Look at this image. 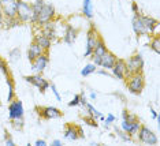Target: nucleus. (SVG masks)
<instances>
[{
    "label": "nucleus",
    "instance_id": "nucleus-1",
    "mask_svg": "<svg viewBox=\"0 0 160 146\" xmlns=\"http://www.w3.org/2000/svg\"><path fill=\"white\" fill-rule=\"evenodd\" d=\"M127 79H129L127 81V89H129V92L133 94H141L145 86V79L142 76V72H140V74H132Z\"/></svg>",
    "mask_w": 160,
    "mask_h": 146
},
{
    "label": "nucleus",
    "instance_id": "nucleus-2",
    "mask_svg": "<svg viewBox=\"0 0 160 146\" xmlns=\"http://www.w3.org/2000/svg\"><path fill=\"white\" fill-rule=\"evenodd\" d=\"M17 18L19 19V22H30L32 15H33L32 6L26 2H22V0H17Z\"/></svg>",
    "mask_w": 160,
    "mask_h": 146
},
{
    "label": "nucleus",
    "instance_id": "nucleus-3",
    "mask_svg": "<svg viewBox=\"0 0 160 146\" xmlns=\"http://www.w3.org/2000/svg\"><path fill=\"white\" fill-rule=\"evenodd\" d=\"M137 137H138V141L144 142V144H147V145H158V142H159L156 134L145 126L140 127V130H138V133H137Z\"/></svg>",
    "mask_w": 160,
    "mask_h": 146
},
{
    "label": "nucleus",
    "instance_id": "nucleus-4",
    "mask_svg": "<svg viewBox=\"0 0 160 146\" xmlns=\"http://www.w3.org/2000/svg\"><path fill=\"white\" fill-rule=\"evenodd\" d=\"M36 111H37V114L42 119H47V120L60 119L63 116V112L55 107H36Z\"/></svg>",
    "mask_w": 160,
    "mask_h": 146
},
{
    "label": "nucleus",
    "instance_id": "nucleus-5",
    "mask_svg": "<svg viewBox=\"0 0 160 146\" xmlns=\"http://www.w3.org/2000/svg\"><path fill=\"white\" fill-rule=\"evenodd\" d=\"M111 70H112V75L118 79H127L130 76V72H129V68H127L126 61L122 60V59H116L114 67H112Z\"/></svg>",
    "mask_w": 160,
    "mask_h": 146
},
{
    "label": "nucleus",
    "instance_id": "nucleus-6",
    "mask_svg": "<svg viewBox=\"0 0 160 146\" xmlns=\"http://www.w3.org/2000/svg\"><path fill=\"white\" fill-rule=\"evenodd\" d=\"M126 64H127V68H129L130 75L140 74V72H142V68H144V59L140 53H136L130 57Z\"/></svg>",
    "mask_w": 160,
    "mask_h": 146
},
{
    "label": "nucleus",
    "instance_id": "nucleus-7",
    "mask_svg": "<svg viewBox=\"0 0 160 146\" xmlns=\"http://www.w3.org/2000/svg\"><path fill=\"white\" fill-rule=\"evenodd\" d=\"M100 36H99V33H97V30L94 29V26H92L88 30V42H86V51H85V53H83V56L85 57H88L92 55L93 52V48L97 45V42L100 41Z\"/></svg>",
    "mask_w": 160,
    "mask_h": 146
},
{
    "label": "nucleus",
    "instance_id": "nucleus-8",
    "mask_svg": "<svg viewBox=\"0 0 160 146\" xmlns=\"http://www.w3.org/2000/svg\"><path fill=\"white\" fill-rule=\"evenodd\" d=\"M55 17V8L52 4H44L41 11H40L38 17H37V25H44L47 22H51Z\"/></svg>",
    "mask_w": 160,
    "mask_h": 146
},
{
    "label": "nucleus",
    "instance_id": "nucleus-9",
    "mask_svg": "<svg viewBox=\"0 0 160 146\" xmlns=\"http://www.w3.org/2000/svg\"><path fill=\"white\" fill-rule=\"evenodd\" d=\"M25 81L32 83V85H34L41 93H45V90L49 87V82L47 81L44 76H41L38 74L37 75H26L25 76Z\"/></svg>",
    "mask_w": 160,
    "mask_h": 146
},
{
    "label": "nucleus",
    "instance_id": "nucleus-10",
    "mask_svg": "<svg viewBox=\"0 0 160 146\" xmlns=\"http://www.w3.org/2000/svg\"><path fill=\"white\" fill-rule=\"evenodd\" d=\"M17 0H0V8L4 17H17Z\"/></svg>",
    "mask_w": 160,
    "mask_h": 146
},
{
    "label": "nucleus",
    "instance_id": "nucleus-11",
    "mask_svg": "<svg viewBox=\"0 0 160 146\" xmlns=\"http://www.w3.org/2000/svg\"><path fill=\"white\" fill-rule=\"evenodd\" d=\"M22 116H23L22 101L14 98L11 103H10V105H8V118H10V120H11L14 118H22Z\"/></svg>",
    "mask_w": 160,
    "mask_h": 146
},
{
    "label": "nucleus",
    "instance_id": "nucleus-12",
    "mask_svg": "<svg viewBox=\"0 0 160 146\" xmlns=\"http://www.w3.org/2000/svg\"><path fill=\"white\" fill-rule=\"evenodd\" d=\"M49 61V56H48V52H44L42 55L37 56L36 59L32 61V70H34L36 72H42L45 70L47 64Z\"/></svg>",
    "mask_w": 160,
    "mask_h": 146
},
{
    "label": "nucleus",
    "instance_id": "nucleus-13",
    "mask_svg": "<svg viewBox=\"0 0 160 146\" xmlns=\"http://www.w3.org/2000/svg\"><path fill=\"white\" fill-rule=\"evenodd\" d=\"M133 30H134V33H136L138 37H140V36H149V33L147 32V29H145L142 21H141L140 12L134 14V18H133Z\"/></svg>",
    "mask_w": 160,
    "mask_h": 146
},
{
    "label": "nucleus",
    "instance_id": "nucleus-14",
    "mask_svg": "<svg viewBox=\"0 0 160 146\" xmlns=\"http://www.w3.org/2000/svg\"><path fill=\"white\" fill-rule=\"evenodd\" d=\"M141 21H142L145 29H147V32L149 34H153V33L159 29V22L155 19V18L152 17H144L141 15Z\"/></svg>",
    "mask_w": 160,
    "mask_h": 146
},
{
    "label": "nucleus",
    "instance_id": "nucleus-15",
    "mask_svg": "<svg viewBox=\"0 0 160 146\" xmlns=\"http://www.w3.org/2000/svg\"><path fill=\"white\" fill-rule=\"evenodd\" d=\"M41 34L45 36L51 41H56V32H55V25L52 22H47V23L42 25L41 29Z\"/></svg>",
    "mask_w": 160,
    "mask_h": 146
},
{
    "label": "nucleus",
    "instance_id": "nucleus-16",
    "mask_svg": "<svg viewBox=\"0 0 160 146\" xmlns=\"http://www.w3.org/2000/svg\"><path fill=\"white\" fill-rule=\"evenodd\" d=\"M44 52H45V51L42 49L37 42L33 41V42L30 44V46H29V49H28V59H29V61L32 63V61H33L36 57L40 56V55H42Z\"/></svg>",
    "mask_w": 160,
    "mask_h": 146
},
{
    "label": "nucleus",
    "instance_id": "nucleus-17",
    "mask_svg": "<svg viewBox=\"0 0 160 146\" xmlns=\"http://www.w3.org/2000/svg\"><path fill=\"white\" fill-rule=\"evenodd\" d=\"M116 59H118V57H116L114 53L107 52V53H104L103 56H101L100 66H101V67H104V68H107V70H111V68L114 67Z\"/></svg>",
    "mask_w": 160,
    "mask_h": 146
},
{
    "label": "nucleus",
    "instance_id": "nucleus-18",
    "mask_svg": "<svg viewBox=\"0 0 160 146\" xmlns=\"http://www.w3.org/2000/svg\"><path fill=\"white\" fill-rule=\"evenodd\" d=\"M75 38H77V30L71 26V25H67L66 26V33H64L63 41L68 44V45H72L75 42Z\"/></svg>",
    "mask_w": 160,
    "mask_h": 146
},
{
    "label": "nucleus",
    "instance_id": "nucleus-19",
    "mask_svg": "<svg viewBox=\"0 0 160 146\" xmlns=\"http://www.w3.org/2000/svg\"><path fill=\"white\" fill-rule=\"evenodd\" d=\"M64 138L68 141H77L78 139L77 126L72 124V123H68L66 126V130H64Z\"/></svg>",
    "mask_w": 160,
    "mask_h": 146
},
{
    "label": "nucleus",
    "instance_id": "nucleus-20",
    "mask_svg": "<svg viewBox=\"0 0 160 146\" xmlns=\"http://www.w3.org/2000/svg\"><path fill=\"white\" fill-rule=\"evenodd\" d=\"M34 42H37L40 46H41L42 49L45 51V52H48L49 51V48H51V40H48L45 37V36H42L41 33H40V34H36V37H34Z\"/></svg>",
    "mask_w": 160,
    "mask_h": 146
},
{
    "label": "nucleus",
    "instance_id": "nucleus-21",
    "mask_svg": "<svg viewBox=\"0 0 160 146\" xmlns=\"http://www.w3.org/2000/svg\"><path fill=\"white\" fill-rule=\"evenodd\" d=\"M108 49L107 46H105V44L103 41V38H100V41L97 42V45L93 48V52H92V56L93 57H101L104 53H107Z\"/></svg>",
    "mask_w": 160,
    "mask_h": 146
},
{
    "label": "nucleus",
    "instance_id": "nucleus-22",
    "mask_svg": "<svg viewBox=\"0 0 160 146\" xmlns=\"http://www.w3.org/2000/svg\"><path fill=\"white\" fill-rule=\"evenodd\" d=\"M44 4H45L44 0H36L33 4H32V8H33V15H32V19H30L32 23H36V22H37V17H38L40 11H41Z\"/></svg>",
    "mask_w": 160,
    "mask_h": 146
},
{
    "label": "nucleus",
    "instance_id": "nucleus-23",
    "mask_svg": "<svg viewBox=\"0 0 160 146\" xmlns=\"http://www.w3.org/2000/svg\"><path fill=\"white\" fill-rule=\"evenodd\" d=\"M7 78V86H8V96H7V101L11 103V101L15 98V92H14V81H12V76L11 74L6 75Z\"/></svg>",
    "mask_w": 160,
    "mask_h": 146
},
{
    "label": "nucleus",
    "instance_id": "nucleus-24",
    "mask_svg": "<svg viewBox=\"0 0 160 146\" xmlns=\"http://www.w3.org/2000/svg\"><path fill=\"white\" fill-rule=\"evenodd\" d=\"M82 11H83V14H85V17L89 18V19L93 17V4H92V0H83Z\"/></svg>",
    "mask_w": 160,
    "mask_h": 146
},
{
    "label": "nucleus",
    "instance_id": "nucleus-25",
    "mask_svg": "<svg viewBox=\"0 0 160 146\" xmlns=\"http://www.w3.org/2000/svg\"><path fill=\"white\" fill-rule=\"evenodd\" d=\"M85 109H86V111H88V114H89V115H92V116H94V118H96V119L104 120V116H103V115H101V112H99V111H97V109H96V108H94V107H93V105H92V104L86 103V104H85Z\"/></svg>",
    "mask_w": 160,
    "mask_h": 146
},
{
    "label": "nucleus",
    "instance_id": "nucleus-26",
    "mask_svg": "<svg viewBox=\"0 0 160 146\" xmlns=\"http://www.w3.org/2000/svg\"><path fill=\"white\" fill-rule=\"evenodd\" d=\"M3 23L6 25V27H15L19 25V19L17 17H4L3 18Z\"/></svg>",
    "mask_w": 160,
    "mask_h": 146
},
{
    "label": "nucleus",
    "instance_id": "nucleus-27",
    "mask_svg": "<svg viewBox=\"0 0 160 146\" xmlns=\"http://www.w3.org/2000/svg\"><path fill=\"white\" fill-rule=\"evenodd\" d=\"M151 48L153 49L156 53H160V37H159V34H155V37L151 40Z\"/></svg>",
    "mask_w": 160,
    "mask_h": 146
},
{
    "label": "nucleus",
    "instance_id": "nucleus-28",
    "mask_svg": "<svg viewBox=\"0 0 160 146\" xmlns=\"http://www.w3.org/2000/svg\"><path fill=\"white\" fill-rule=\"evenodd\" d=\"M11 124L15 130H22L23 126H25V122H23V116L22 118H14L11 119Z\"/></svg>",
    "mask_w": 160,
    "mask_h": 146
},
{
    "label": "nucleus",
    "instance_id": "nucleus-29",
    "mask_svg": "<svg viewBox=\"0 0 160 146\" xmlns=\"http://www.w3.org/2000/svg\"><path fill=\"white\" fill-rule=\"evenodd\" d=\"M93 72H96V66H94V64H86L85 67L82 68L81 75L82 76H88L90 74H93Z\"/></svg>",
    "mask_w": 160,
    "mask_h": 146
},
{
    "label": "nucleus",
    "instance_id": "nucleus-30",
    "mask_svg": "<svg viewBox=\"0 0 160 146\" xmlns=\"http://www.w3.org/2000/svg\"><path fill=\"white\" fill-rule=\"evenodd\" d=\"M140 127H141V123H140V120H134V122H132V129H130L129 131V135L130 137H133V135H137V133H138V130H140Z\"/></svg>",
    "mask_w": 160,
    "mask_h": 146
},
{
    "label": "nucleus",
    "instance_id": "nucleus-31",
    "mask_svg": "<svg viewBox=\"0 0 160 146\" xmlns=\"http://www.w3.org/2000/svg\"><path fill=\"white\" fill-rule=\"evenodd\" d=\"M21 56V51L19 48H14L12 51H10V61H17Z\"/></svg>",
    "mask_w": 160,
    "mask_h": 146
},
{
    "label": "nucleus",
    "instance_id": "nucleus-32",
    "mask_svg": "<svg viewBox=\"0 0 160 146\" xmlns=\"http://www.w3.org/2000/svg\"><path fill=\"white\" fill-rule=\"evenodd\" d=\"M116 134H118V137L121 138V139H122L123 142H130V141H132V137H130L127 133H125V131H123V130L121 131V130H118V129H116Z\"/></svg>",
    "mask_w": 160,
    "mask_h": 146
},
{
    "label": "nucleus",
    "instance_id": "nucleus-33",
    "mask_svg": "<svg viewBox=\"0 0 160 146\" xmlns=\"http://www.w3.org/2000/svg\"><path fill=\"white\" fill-rule=\"evenodd\" d=\"M0 70H2V72L4 75H8L10 71H8V64H7V61L3 59L2 56H0Z\"/></svg>",
    "mask_w": 160,
    "mask_h": 146
},
{
    "label": "nucleus",
    "instance_id": "nucleus-34",
    "mask_svg": "<svg viewBox=\"0 0 160 146\" xmlns=\"http://www.w3.org/2000/svg\"><path fill=\"white\" fill-rule=\"evenodd\" d=\"M83 120H85L86 124H89V126H92V127H97V119L94 118V116H92V115L85 116V118H83Z\"/></svg>",
    "mask_w": 160,
    "mask_h": 146
},
{
    "label": "nucleus",
    "instance_id": "nucleus-35",
    "mask_svg": "<svg viewBox=\"0 0 160 146\" xmlns=\"http://www.w3.org/2000/svg\"><path fill=\"white\" fill-rule=\"evenodd\" d=\"M79 98H81V94H75L74 98L68 103V107H77V105H79Z\"/></svg>",
    "mask_w": 160,
    "mask_h": 146
},
{
    "label": "nucleus",
    "instance_id": "nucleus-36",
    "mask_svg": "<svg viewBox=\"0 0 160 146\" xmlns=\"http://www.w3.org/2000/svg\"><path fill=\"white\" fill-rule=\"evenodd\" d=\"M130 129H132V122H127V120H123V122H122V130L125 131V133L129 134Z\"/></svg>",
    "mask_w": 160,
    "mask_h": 146
},
{
    "label": "nucleus",
    "instance_id": "nucleus-37",
    "mask_svg": "<svg viewBox=\"0 0 160 146\" xmlns=\"http://www.w3.org/2000/svg\"><path fill=\"white\" fill-rule=\"evenodd\" d=\"M4 134H6V135H4V142H6V145H8V146H14V145H15V142L12 141L11 135H10V134L7 133V131H6Z\"/></svg>",
    "mask_w": 160,
    "mask_h": 146
},
{
    "label": "nucleus",
    "instance_id": "nucleus-38",
    "mask_svg": "<svg viewBox=\"0 0 160 146\" xmlns=\"http://www.w3.org/2000/svg\"><path fill=\"white\" fill-rule=\"evenodd\" d=\"M104 122H105V127H108V124H111V123H114V122H115V116L112 115V114H108L107 119H105Z\"/></svg>",
    "mask_w": 160,
    "mask_h": 146
},
{
    "label": "nucleus",
    "instance_id": "nucleus-39",
    "mask_svg": "<svg viewBox=\"0 0 160 146\" xmlns=\"http://www.w3.org/2000/svg\"><path fill=\"white\" fill-rule=\"evenodd\" d=\"M49 87H51V89H52V93H53V94H55L56 100H58V101H60V100H62V97H60V94H59V92H58L56 86H55V85H53V83H52V85H49Z\"/></svg>",
    "mask_w": 160,
    "mask_h": 146
},
{
    "label": "nucleus",
    "instance_id": "nucleus-40",
    "mask_svg": "<svg viewBox=\"0 0 160 146\" xmlns=\"http://www.w3.org/2000/svg\"><path fill=\"white\" fill-rule=\"evenodd\" d=\"M88 103L86 101V97H85V93H81V98H79V104L82 105V107H85V104Z\"/></svg>",
    "mask_w": 160,
    "mask_h": 146
},
{
    "label": "nucleus",
    "instance_id": "nucleus-41",
    "mask_svg": "<svg viewBox=\"0 0 160 146\" xmlns=\"http://www.w3.org/2000/svg\"><path fill=\"white\" fill-rule=\"evenodd\" d=\"M132 11H133L134 14H138V12H140V11H138V6H137V3H136V2H133V3H132Z\"/></svg>",
    "mask_w": 160,
    "mask_h": 146
},
{
    "label": "nucleus",
    "instance_id": "nucleus-42",
    "mask_svg": "<svg viewBox=\"0 0 160 146\" xmlns=\"http://www.w3.org/2000/svg\"><path fill=\"white\" fill-rule=\"evenodd\" d=\"M34 145H36V146H47V142H45L44 139H37Z\"/></svg>",
    "mask_w": 160,
    "mask_h": 146
},
{
    "label": "nucleus",
    "instance_id": "nucleus-43",
    "mask_svg": "<svg viewBox=\"0 0 160 146\" xmlns=\"http://www.w3.org/2000/svg\"><path fill=\"white\" fill-rule=\"evenodd\" d=\"M77 131H78V138H83V137H85V135H83V131H82L81 127L77 126Z\"/></svg>",
    "mask_w": 160,
    "mask_h": 146
},
{
    "label": "nucleus",
    "instance_id": "nucleus-44",
    "mask_svg": "<svg viewBox=\"0 0 160 146\" xmlns=\"http://www.w3.org/2000/svg\"><path fill=\"white\" fill-rule=\"evenodd\" d=\"M151 112H152V116H153V119H156V120H158V119H159V116H158V112H156L153 108H151Z\"/></svg>",
    "mask_w": 160,
    "mask_h": 146
},
{
    "label": "nucleus",
    "instance_id": "nucleus-45",
    "mask_svg": "<svg viewBox=\"0 0 160 146\" xmlns=\"http://www.w3.org/2000/svg\"><path fill=\"white\" fill-rule=\"evenodd\" d=\"M97 74H100V75H105V76H110V74H108L107 71H104V70H100V71H97Z\"/></svg>",
    "mask_w": 160,
    "mask_h": 146
},
{
    "label": "nucleus",
    "instance_id": "nucleus-46",
    "mask_svg": "<svg viewBox=\"0 0 160 146\" xmlns=\"http://www.w3.org/2000/svg\"><path fill=\"white\" fill-rule=\"evenodd\" d=\"M52 145H53V146H60L62 142H60L59 139H55V141H52Z\"/></svg>",
    "mask_w": 160,
    "mask_h": 146
},
{
    "label": "nucleus",
    "instance_id": "nucleus-47",
    "mask_svg": "<svg viewBox=\"0 0 160 146\" xmlns=\"http://www.w3.org/2000/svg\"><path fill=\"white\" fill-rule=\"evenodd\" d=\"M3 18H4V15H3V11L0 8V25H3Z\"/></svg>",
    "mask_w": 160,
    "mask_h": 146
},
{
    "label": "nucleus",
    "instance_id": "nucleus-48",
    "mask_svg": "<svg viewBox=\"0 0 160 146\" xmlns=\"http://www.w3.org/2000/svg\"><path fill=\"white\" fill-rule=\"evenodd\" d=\"M96 97H97V93H94V92L90 93V98H92V100H96Z\"/></svg>",
    "mask_w": 160,
    "mask_h": 146
}]
</instances>
